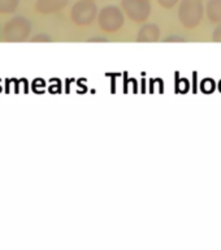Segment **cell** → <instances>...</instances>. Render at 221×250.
Wrapping results in <instances>:
<instances>
[{
  "label": "cell",
  "instance_id": "cell-1",
  "mask_svg": "<svg viewBox=\"0 0 221 250\" xmlns=\"http://www.w3.org/2000/svg\"><path fill=\"white\" fill-rule=\"evenodd\" d=\"M203 3L202 0H181L179 8L180 21L183 26L195 27L203 19Z\"/></svg>",
  "mask_w": 221,
  "mask_h": 250
},
{
  "label": "cell",
  "instance_id": "cell-2",
  "mask_svg": "<svg viewBox=\"0 0 221 250\" xmlns=\"http://www.w3.org/2000/svg\"><path fill=\"white\" fill-rule=\"evenodd\" d=\"M97 4L93 0H80L72 8V19L80 25H89L97 16Z\"/></svg>",
  "mask_w": 221,
  "mask_h": 250
},
{
  "label": "cell",
  "instance_id": "cell-3",
  "mask_svg": "<svg viewBox=\"0 0 221 250\" xmlns=\"http://www.w3.org/2000/svg\"><path fill=\"white\" fill-rule=\"evenodd\" d=\"M99 23L103 30L115 31L120 29V26L124 23V15L122 12L115 5H108L104 7L99 13Z\"/></svg>",
  "mask_w": 221,
  "mask_h": 250
},
{
  "label": "cell",
  "instance_id": "cell-4",
  "mask_svg": "<svg viewBox=\"0 0 221 250\" xmlns=\"http://www.w3.org/2000/svg\"><path fill=\"white\" fill-rule=\"evenodd\" d=\"M122 8L129 19L137 22L146 21L151 13V5L148 0H122Z\"/></svg>",
  "mask_w": 221,
  "mask_h": 250
},
{
  "label": "cell",
  "instance_id": "cell-5",
  "mask_svg": "<svg viewBox=\"0 0 221 250\" xmlns=\"http://www.w3.org/2000/svg\"><path fill=\"white\" fill-rule=\"evenodd\" d=\"M29 30H30L29 20L25 17H16L5 25L4 35L8 41H21L29 34Z\"/></svg>",
  "mask_w": 221,
  "mask_h": 250
},
{
  "label": "cell",
  "instance_id": "cell-6",
  "mask_svg": "<svg viewBox=\"0 0 221 250\" xmlns=\"http://www.w3.org/2000/svg\"><path fill=\"white\" fill-rule=\"evenodd\" d=\"M68 0H38L35 4L37 11L40 13H54L65 7Z\"/></svg>",
  "mask_w": 221,
  "mask_h": 250
},
{
  "label": "cell",
  "instance_id": "cell-7",
  "mask_svg": "<svg viewBox=\"0 0 221 250\" xmlns=\"http://www.w3.org/2000/svg\"><path fill=\"white\" fill-rule=\"evenodd\" d=\"M160 30L155 23H147L141 29L138 34V41L140 42H156L159 39Z\"/></svg>",
  "mask_w": 221,
  "mask_h": 250
},
{
  "label": "cell",
  "instance_id": "cell-8",
  "mask_svg": "<svg viewBox=\"0 0 221 250\" xmlns=\"http://www.w3.org/2000/svg\"><path fill=\"white\" fill-rule=\"evenodd\" d=\"M206 11L212 22L221 23V0H208Z\"/></svg>",
  "mask_w": 221,
  "mask_h": 250
},
{
  "label": "cell",
  "instance_id": "cell-9",
  "mask_svg": "<svg viewBox=\"0 0 221 250\" xmlns=\"http://www.w3.org/2000/svg\"><path fill=\"white\" fill-rule=\"evenodd\" d=\"M19 5V0H0V12L1 13H12Z\"/></svg>",
  "mask_w": 221,
  "mask_h": 250
},
{
  "label": "cell",
  "instance_id": "cell-10",
  "mask_svg": "<svg viewBox=\"0 0 221 250\" xmlns=\"http://www.w3.org/2000/svg\"><path fill=\"white\" fill-rule=\"evenodd\" d=\"M179 1L180 0H159V4L164 8H172L175 7Z\"/></svg>",
  "mask_w": 221,
  "mask_h": 250
},
{
  "label": "cell",
  "instance_id": "cell-11",
  "mask_svg": "<svg viewBox=\"0 0 221 250\" xmlns=\"http://www.w3.org/2000/svg\"><path fill=\"white\" fill-rule=\"evenodd\" d=\"M212 38H214L215 42H221V23H219L218 27L214 30Z\"/></svg>",
  "mask_w": 221,
  "mask_h": 250
}]
</instances>
